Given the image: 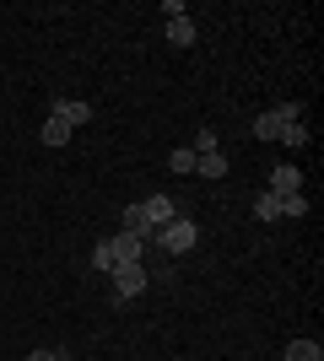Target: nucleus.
Listing matches in <instances>:
<instances>
[{
  "instance_id": "nucleus-8",
  "label": "nucleus",
  "mask_w": 324,
  "mask_h": 361,
  "mask_svg": "<svg viewBox=\"0 0 324 361\" xmlns=\"http://www.w3.org/2000/svg\"><path fill=\"white\" fill-rule=\"evenodd\" d=\"M168 44H179V49L195 44V22H189V16H173L168 22Z\"/></svg>"
},
{
  "instance_id": "nucleus-5",
  "label": "nucleus",
  "mask_w": 324,
  "mask_h": 361,
  "mask_svg": "<svg viewBox=\"0 0 324 361\" xmlns=\"http://www.w3.org/2000/svg\"><path fill=\"white\" fill-rule=\"evenodd\" d=\"M140 232H114L108 238V248H114V264H130V259H140Z\"/></svg>"
},
{
  "instance_id": "nucleus-11",
  "label": "nucleus",
  "mask_w": 324,
  "mask_h": 361,
  "mask_svg": "<svg viewBox=\"0 0 324 361\" xmlns=\"http://www.w3.org/2000/svg\"><path fill=\"white\" fill-rule=\"evenodd\" d=\"M71 140V124H60L54 114H49V124H44V146H65Z\"/></svg>"
},
{
  "instance_id": "nucleus-3",
  "label": "nucleus",
  "mask_w": 324,
  "mask_h": 361,
  "mask_svg": "<svg viewBox=\"0 0 324 361\" xmlns=\"http://www.w3.org/2000/svg\"><path fill=\"white\" fill-rule=\"evenodd\" d=\"M114 302H130V297H140L146 291V270H140V259H130V264H114Z\"/></svg>"
},
{
  "instance_id": "nucleus-12",
  "label": "nucleus",
  "mask_w": 324,
  "mask_h": 361,
  "mask_svg": "<svg viewBox=\"0 0 324 361\" xmlns=\"http://www.w3.org/2000/svg\"><path fill=\"white\" fill-rule=\"evenodd\" d=\"M254 216H260V221H276V216H281V200L276 195H260V200H254Z\"/></svg>"
},
{
  "instance_id": "nucleus-14",
  "label": "nucleus",
  "mask_w": 324,
  "mask_h": 361,
  "mask_svg": "<svg viewBox=\"0 0 324 361\" xmlns=\"http://www.w3.org/2000/svg\"><path fill=\"white\" fill-rule=\"evenodd\" d=\"M92 270H97V275L114 270V248H108V243H97V248H92Z\"/></svg>"
},
{
  "instance_id": "nucleus-7",
  "label": "nucleus",
  "mask_w": 324,
  "mask_h": 361,
  "mask_svg": "<svg viewBox=\"0 0 324 361\" xmlns=\"http://www.w3.org/2000/svg\"><path fill=\"white\" fill-rule=\"evenodd\" d=\"M297 183H303V173H297L292 162H281L276 173H270V195H297Z\"/></svg>"
},
{
  "instance_id": "nucleus-9",
  "label": "nucleus",
  "mask_w": 324,
  "mask_h": 361,
  "mask_svg": "<svg viewBox=\"0 0 324 361\" xmlns=\"http://www.w3.org/2000/svg\"><path fill=\"white\" fill-rule=\"evenodd\" d=\"M287 361H324V350H319V340H292V345H287Z\"/></svg>"
},
{
  "instance_id": "nucleus-17",
  "label": "nucleus",
  "mask_w": 324,
  "mask_h": 361,
  "mask_svg": "<svg viewBox=\"0 0 324 361\" xmlns=\"http://www.w3.org/2000/svg\"><path fill=\"white\" fill-rule=\"evenodd\" d=\"M205 151H216V130H200V135H195V157H205Z\"/></svg>"
},
{
  "instance_id": "nucleus-13",
  "label": "nucleus",
  "mask_w": 324,
  "mask_h": 361,
  "mask_svg": "<svg viewBox=\"0 0 324 361\" xmlns=\"http://www.w3.org/2000/svg\"><path fill=\"white\" fill-rule=\"evenodd\" d=\"M168 167H173V173H195V151H189V146H179V151L168 157Z\"/></svg>"
},
{
  "instance_id": "nucleus-1",
  "label": "nucleus",
  "mask_w": 324,
  "mask_h": 361,
  "mask_svg": "<svg viewBox=\"0 0 324 361\" xmlns=\"http://www.w3.org/2000/svg\"><path fill=\"white\" fill-rule=\"evenodd\" d=\"M152 238H157V248H162V254H189V248L200 243V226L189 221V216H173L168 226H157Z\"/></svg>"
},
{
  "instance_id": "nucleus-4",
  "label": "nucleus",
  "mask_w": 324,
  "mask_h": 361,
  "mask_svg": "<svg viewBox=\"0 0 324 361\" xmlns=\"http://www.w3.org/2000/svg\"><path fill=\"white\" fill-rule=\"evenodd\" d=\"M140 216H146V226L157 232V226H168L179 211H173V200H168V195H152V200H140Z\"/></svg>"
},
{
  "instance_id": "nucleus-16",
  "label": "nucleus",
  "mask_w": 324,
  "mask_h": 361,
  "mask_svg": "<svg viewBox=\"0 0 324 361\" xmlns=\"http://www.w3.org/2000/svg\"><path fill=\"white\" fill-rule=\"evenodd\" d=\"M281 140H287V146H308V130H303V124H287V130H281Z\"/></svg>"
},
{
  "instance_id": "nucleus-2",
  "label": "nucleus",
  "mask_w": 324,
  "mask_h": 361,
  "mask_svg": "<svg viewBox=\"0 0 324 361\" xmlns=\"http://www.w3.org/2000/svg\"><path fill=\"white\" fill-rule=\"evenodd\" d=\"M297 114H303V103H276L270 114H260V119H254V135L276 146V140H281V130H287V124H297Z\"/></svg>"
},
{
  "instance_id": "nucleus-19",
  "label": "nucleus",
  "mask_w": 324,
  "mask_h": 361,
  "mask_svg": "<svg viewBox=\"0 0 324 361\" xmlns=\"http://www.w3.org/2000/svg\"><path fill=\"white\" fill-rule=\"evenodd\" d=\"M65 361H71V356H65Z\"/></svg>"
},
{
  "instance_id": "nucleus-10",
  "label": "nucleus",
  "mask_w": 324,
  "mask_h": 361,
  "mask_svg": "<svg viewBox=\"0 0 324 361\" xmlns=\"http://www.w3.org/2000/svg\"><path fill=\"white\" fill-rule=\"evenodd\" d=\"M195 173H205V178H222V173H227L222 151H205V157H195Z\"/></svg>"
},
{
  "instance_id": "nucleus-18",
  "label": "nucleus",
  "mask_w": 324,
  "mask_h": 361,
  "mask_svg": "<svg viewBox=\"0 0 324 361\" xmlns=\"http://www.w3.org/2000/svg\"><path fill=\"white\" fill-rule=\"evenodd\" d=\"M65 356H71V350H32L28 361H65Z\"/></svg>"
},
{
  "instance_id": "nucleus-6",
  "label": "nucleus",
  "mask_w": 324,
  "mask_h": 361,
  "mask_svg": "<svg viewBox=\"0 0 324 361\" xmlns=\"http://www.w3.org/2000/svg\"><path fill=\"white\" fill-rule=\"evenodd\" d=\"M54 119L76 130V124H87V119H92V108H87V103H76V97H60V103H54Z\"/></svg>"
},
{
  "instance_id": "nucleus-15",
  "label": "nucleus",
  "mask_w": 324,
  "mask_h": 361,
  "mask_svg": "<svg viewBox=\"0 0 324 361\" xmlns=\"http://www.w3.org/2000/svg\"><path fill=\"white\" fill-rule=\"evenodd\" d=\"M281 200V216H303V211H308V200H303V195H276Z\"/></svg>"
}]
</instances>
